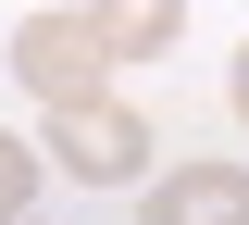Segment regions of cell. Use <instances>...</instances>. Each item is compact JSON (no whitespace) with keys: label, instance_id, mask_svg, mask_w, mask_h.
Returning <instances> with one entry per match:
<instances>
[{"label":"cell","instance_id":"obj_1","mask_svg":"<svg viewBox=\"0 0 249 225\" xmlns=\"http://www.w3.org/2000/svg\"><path fill=\"white\" fill-rule=\"evenodd\" d=\"M50 163H62V175H88V188H137V175H150V125H137L112 88L50 100Z\"/></svg>","mask_w":249,"mask_h":225},{"label":"cell","instance_id":"obj_5","mask_svg":"<svg viewBox=\"0 0 249 225\" xmlns=\"http://www.w3.org/2000/svg\"><path fill=\"white\" fill-rule=\"evenodd\" d=\"M25 188H37V150H25V138H0V225L25 213Z\"/></svg>","mask_w":249,"mask_h":225},{"label":"cell","instance_id":"obj_4","mask_svg":"<svg viewBox=\"0 0 249 225\" xmlns=\"http://www.w3.org/2000/svg\"><path fill=\"white\" fill-rule=\"evenodd\" d=\"M100 38H112V63H150V50H175V25H187V0H75Z\"/></svg>","mask_w":249,"mask_h":225},{"label":"cell","instance_id":"obj_6","mask_svg":"<svg viewBox=\"0 0 249 225\" xmlns=\"http://www.w3.org/2000/svg\"><path fill=\"white\" fill-rule=\"evenodd\" d=\"M224 100H237V125H249V50H237V88H224Z\"/></svg>","mask_w":249,"mask_h":225},{"label":"cell","instance_id":"obj_3","mask_svg":"<svg viewBox=\"0 0 249 225\" xmlns=\"http://www.w3.org/2000/svg\"><path fill=\"white\" fill-rule=\"evenodd\" d=\"M137 225H249V163H175V175H137Z\"/></svg>","mask_w":249,"mask_h":225},{"label":"cell","instance_id":"obj_2","mask_svg":"<svg viewBox=\"0 0 249 225\" xmlns=\"http://www.w3.org/2000/svg\"><path fill=\"white\" fill-rule=\"evenodd\" d=\"M13 75H25L37 100H88V88H112V38L62 0V13H25L13 25Z\"/></svg>","mask_w":249,"mask_h":225}]
</instances>
